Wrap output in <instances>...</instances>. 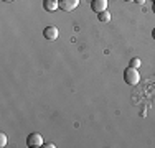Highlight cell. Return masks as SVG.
I'll use <instances>...</instances> for the list:
<instances>
[{
	"instance_id": "6da1fadb",
	"label": "cell",
	"mask_w": 155,
	"mask_h": 148,
	"mask_svg": "<svg viewBox=\"0 0 155 148\" xmlns=\"http://www.w3.org/2000/svg\"><path fill=\"white\" fill-rule=\"evenodd\" d=\"M124 81L129 84V86H135V84H139V81H140L139 71L135 68H132V66L125 68V71H124Z\"/></svg>"
},
{
	"instance_id": "7a4b0ae2",
	"label": "cell",
	"mask_w": 155,
	"mask_h": 148,
	"mask_svg": "<svg viewBox=\"0 0 155 148\" xmlns=\"http://www.w3.org/2000/svg\"><path fill=\"white\" fill-rule=\"evenodd\" d=\"M27 146H30V148L43 146V138H41V135H40V133H36V132L30 133V135H28V138H27Z\"/></svg>"
},
{
	"instance_id": "3957f363",
	"label": "cell",
	"mask_w": 155,
	"mask_h": 148,
	"mask_svg": "<svg viewBox=\"0 0 155 148\" xmlns=\"http://www.w3.org/2000/svg\"><path fill=\"white\" fill-rule=\"evenodd\" d=\"M58 35H60V30H58V27H54V25H50V27H46L43 30V36L46 40H50V41H54L58 38Z\"/></svg>"
},
{
	"instance_id": "277c9868",
	"label": "cell",
	"mask_w": 155,
	"mask_h": 148,
	"mask_svg": "<svg viewBox=\"0 0 155 148\" xmlns=\"http://www.w3.org/2000/svg\"><path fill=\"white\" fill-rule=\"evenodd\" d=\"M79 5V0H60V8L63 12H73Z\"/></svg>"
},
{
	"instance_id": "5b68a950",
	"label": "cell",
	"mask_w": 155,
	"mask_h": 148,
	"mask_svg": "<svg viewBox=\"0 0 155 148\" xmlns=\"http://www.w3.org/2000/svg\"><path fill=\"white\" fill-rule=\"evenodd\" d=\"M91 10L96 13L107 10V0H91Z\"/></svg>"
},
{
	"instance_id": "8992f818",
	"label": "cell",
	"mask_w": 155,
	"mask_h": 148,
	"mask_svg": "<svg viewBox=\"0 0 155 148\" xmlns=\"http://www.w3.org/2000/svg\"><path fill=\"white\" fill-rule=\"evenodd\" d=\"M43 8L46 12H54L60 8V0H43Z\"/></svg>"
},
{
	"instance_id": "52a82bcc",
	"label": "cell",
	"mask_w": 155,
	"mask_h": 148,
	"mask_svg": "<svg viewBox=\"0 0 155 148\" xmlns=\"http://www.w3.org/2000/svg\"><path fill=\"white\" fill-rule=\"evenodd\" d=\"M97 18H99V21H102V23H107V21L110 20V13L107 12V10H104V12L97 13Z\"/></svg>"
},
{
	"instance_id": "ba28073f",
	"label": "cell",
	"mask_w": 155,
	"mask_h": 148,
	"mask_svg": "<svg viewBox=\"0 0 155 148\" xmlns=\"http://www.w3.org/2000/svg\"><path fill=\"white\" fill-rule=\"evenodd\" d=\"M129 66H132V68L139 69L140 66H142V61H140V58H132V59H130V64H129Z\"/></svg>"
},
{
	"instance_id": "9c48e42d",
	"label": "cell",
	"mask_w": 155,
	"mask_h": 148,
	"mask_svg": "<svg viewBox=\"0 0 155 148\" xmlns=\"http://www.w3.org/2000/svg\"><path fill=\"white\" fill-rule=\"evenodd\" d=\"M5 145H7V135L3 132H0V146L3 148Z\"/></svg>"
},
{
	"instance_id": "30bf717a",
	"label": "cell",
	"mask_w": 155,
	"mask_h": 148,
	"mask_svg": "<svg viewBox=\"0 0 155 148\" xmlns=\"http://www.w3.org/2000/svg\"><path fill=\"white\" fill-rule=\"evenodd\" d=\"M43 146H45V148H54L56 145H54V143H46V145H45V143H43Z\"/></svg>"
},
{
	"instance_id": "8fae6325",
	"label": "cell",
	"mask_w": 155,
	"mask_h": 148,
	"mask_svg": "<svg viewBox=\"0 0 155 148\" xmlns=\"http://www.w3.org/2000/svg\"><path fill=\"white\" fill-rule=\"evenodd\" d=\"M152 36H153V38H155V28H153V31H152Z\"/></svg>"
},
{
	"instance_id": "7c38bea8",
	"label": "cell",
	"mask_w": 155,
	"mask_h": 148,
	"mask_svg": "<svg viewBox=\"0 0 155 148\" xmlns=\"http://www.w3.org/2000/svg\"><path fill=\"white\" fill-rule=\"evenodd\" d=\"M124 2H134V0H124Z\"/></svg>"
},
{
	"instance_id": "4fadbf2b",
	"label": "cell",
	"mask_w": 155,
	"mask_h": 148,
	"mask_svg": "<svg viewBox=\"0 0 155 148\" xmlns=\"http://www.w3.org/2000/svg\"><path fill=\"white\" fill-rule=\"evenodd\" d=\"M3 2H12V0H3Z\"/></svg>"
},
{
	"instance_id": "5bb4252c",
	"label": "cell",
	"mask_w": 155,
	"mask_h": 148,
	"mask_svg": "<svg viewBox=\"0 0 155 148\" xmlns=\"http://www.w3.org/2000/svg\"><path fill=\"white\" fill-rule=\"evenodd\" d=\"M153 12H155V3H153Z\"/></svg>"
}]
</instances>
